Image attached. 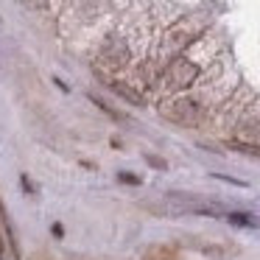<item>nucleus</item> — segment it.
<instances>
[{
    "instance_id": "obj_1",
    "label": "nucleus",
    "mask_w": 260,
    "mask_h": 260,
    "mask_svg": "<svg viewBox=\"0 0 260 260\" xmlns=\"http://www.w3.org/2000/svg\"><path fill=\"white\" fill-rule=\"evenodd\" d=\"M159 112H162L165 120L179 123V126H199L204 120L202 104L193 101V98H174V101L162 104V107H159Z\"/></svg>"
},
{
    "instance_id": "obj_2",
    "label": "nucleus",
    "mask_w": 260,
    "mask_h": 260,
    "mask_svg": "<svg viewBox=\"0 0 260 260\" xmlns=\"http://www.w3.org/2000/svg\"><path fill=\"white\" fill-rule=\"evenodd\" d=\"M196 79H199V68L193 62H187V59H174L168 64V70H165V81H168L171 90H185Z\"/></svg>"
},
{
    "instance_id": "obj_3",
    "label": "nucleus",
    "mask_w": 260,
    "mask_h": 260,
    "mask_svg": "<svg viewBox=\"0 0 260 260\" xmlns=\"http://www.w3.org/2000/svg\"><path fill=\"white\" fill-rule=\"evenodd\" d=\"M101 62L107 64L109 70H118L129 62V45H126L123 37L118 34H109L101 45Z\"/></svg>"
},
{
    "instance_id": "obj_4",
    "label": "nucleus",
    "mask_w": 260,
    "mask_h": 260,
    "mask_svg": "<svg viewBox=\"0 0 260 260\" xmlns=\"http://www.w3.org/2000/svg\"><path fill=\"white\" fill-rule=\"evenodd\" d=\"M109 87H112L115 92H118L123 101H129V104H135V107H143V95L135 90V87H129V84H123V81H107Z\"/></svg>"
},
{
    "instance_id": "obj_5",
    "label": "nucleus",
    "mask_w": 260,
    "mask_h": 260,
    "mask_svg": "<svg viewBox=\"0 0 260 260\" xmlns=\"http://www.w3.org/2000/svg\"><path fill=\"white\" fill-rule=\"evenodd\" d=\"M146 260H179L174 246H151L146 252Z\"/></svg>"
},
{
    "instance_id": "obj_6",
    "label": "nucleus",
    "mask_w": 260,
    "mask_h": 260,
    "mask_svg": "<svg viewBox=\"0 0 260 260\" xmlns=\"http://www.w3.org/2000/svg\"><path fill=\"white\" fill-rule=\"evenodd\" d=\"M92 104H98V109H104V112H107V115H109V118H115V120H126V118H123V115H120V112H118V109H112V107H109V104H104V101H101V98H95V95H92Z\"/></svg>"
},
{
    "instance_id": "obj_7",
    "label": "nucleus",
    "mask_w": 260,
    "mask_h": 260,
    "mask_svg": "<svg viewBox=\"0 0 260 260\" xmlns=\"http://www.w3.org/2000/svg\"><path fill=\"white\" fill-rule=\"evenodd\" d=\"M226 218H230L232 224H238V226H243V224H252V218H249L246 213H230Z\"/></svg>"
},
{
    "instance_id": "obj_8",
    "label": "nucleus",
    "mask_w": 260,
    "mask_h": 260,
    "mask_svg": "<svg viewBox=\"0 0 260 260\" xmlns=\"http://www.w3.org/2000/svg\"><path fill=\"white\" fill-rule=\"evenodd\" d=\"M118 179L126 182V185H140V176H135V174H120Z\"/></svg>"
},
{
    "instance_id": "obj_9",
    "label": "nucleus",
    "mask_w": 260,
    "mask_h": 260,
    "mask_svg": "<svg viewBox=\"0 0 260 260\" xmlns=\"http://www.w3.org/2000/svg\"><path fill=\"white\" fill-rule=\"evenodd\" d=\"M23 3L31 9H48V0H23Z\"/></svg>"
},
{
    "instance_id": "obj_10",
    "label": "nucleus",
    "mask_w": 260,
    "mask_h": 260,
    "mask_svg": "<svg viewBox=\"0 0 260 260\" xmlns=\"http://www.w3.org/2000/svg\"><path fill=\"white\" fill-rule=\"evenodd\" d=\"M146 162H148V165H154V168H162V171H165V159H159V157H151V154H148Z\"/></svg>"
},
{
    "instance_id": "obj_11",
    "label": "nucleus",
    "mask_w": 260,
    "mask_h": 260,
    "mask_svg": "<svg viewBox=\"0 0 260 260\" xmlns=\"http://www.w3.org/2000/svg\"><path fill=\"white\" fill-rule=\"evenodd\" d=\"M20 182H23V187H25V193H28V196H34V193H37V190H34V185H31V179H28L25 174L20 176Z\"/></svg>"
},
{
    "instance_id": "obj_12",
    "label": "nucleus",
    "mask_w": 260,
    "mask_h": 260,
    "mask_svg": "<svg viewBox=\"0 0 260 260\" xmlns=\"http://www.w3.org/2000/svg\"><path fill=\"white\" fill-rule=\"evenodd\" d=\"M51 232H53L56 238H62V235H64V226H62V224H53V226H51Z\"/></svg>"
},
{
    "instance_id": "obj_13",
    "label": "nucleus",
    "mask_w": 260,
    "mask_h": 260,
    "mask_svg": "<svg viewBox=\"0 0 260 260\" xmlns=\"http://www.w3.org/2000/svg\"><path fill=\"white\" fill-rule=\"evenodd\" d=\"M0 260H6V241H3V235H0Z\"/></svg>"
}]
</instances>
